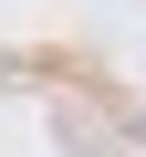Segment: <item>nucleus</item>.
<instances>
[{
    "label": "nucleus",
    "mask_w": 146,
    "mask_h": 157,
    "mask_svg": "<svg viewBox=\"0 0 146 157\" xmlns=\"http://www.w3.org/2000/svg\"><path fill=\"white\" fill-rule=\"evenodd\" d=\"M136 136H146V115H136Z\"/></svg>",
    "instance_id": "1"
}]
</instances>
